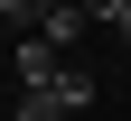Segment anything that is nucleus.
I'll use <instances>...</instances> for the list:
<instances>
[{"label": "nucleus", "mask_w": 131, "mask_h": 121, "mask_svg": "<svg viewBox=\"0 0 131 121\" xmlns=\"http://www.w3.org/2000/svg\"><path fill=\"white\" fill-rule=\"evenodd\" d=\"M84 102H94V75H84V65H56L47 84H28V102H19V121H75Z\"/></svg>", "instance_id": "f257e3e1"}, {"label": "nucleus", "mask_w": 131, "mask_h": 121, "mask_svg": "<svg viewBox=\"0 0 131 121\" xmlns=\"http://www.w3.org/2000/svg\"><path fill=\"white\" fill-rule=\"evenodd\" d=\"M103 28H122V47H131V0H122V9H112V19H103Z\"/></svg>", "instance_id": "f03ea898"}]
</instances>
